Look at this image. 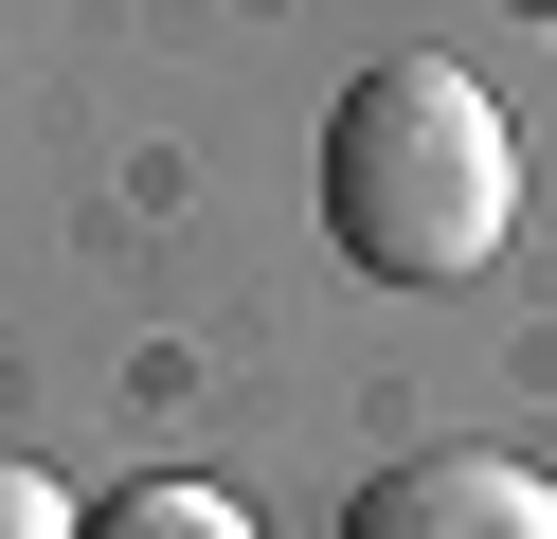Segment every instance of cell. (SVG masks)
Wrapping results in <instances>:
<instances>
[{
  "label": "cell",
  "mask_w": 557,
  "mask_h": 539,
  "mask_svg": "<svg viewBox=\"0 0 557 539\" xmlns=\"http://www.w3.org/2000/svg\"><path fill=\"white\" fill-rule=\"evenodd\" d=\"M540 19H557V0H540Z\"/></svg>",
  "instance_id": "5b68a950"
},
{
  "label": "cell",
  "mask_w": 557,
  "mask_h": 539,
  "mask_svg": "<svg viewBox=\"0 0 557 539\" xmlns=\"http://www.w3.org/2000/svg\"><path fill=\"white\" fill-rule=\"evenodd\" d=\"M504 216H521V144H504V108H485L449 54H377L360 90L324 108V234L360 252L377 287L485 270Z\"/></svg>",
  "instance_id": "6da1fadb"
},
{
  "label": "cell",
  "mask_w": 557,
  "mask_h": 539,
  "mask_svg": "<svg viewBox=\"0 0 557 539\" xmlns=\"http://www.w3.org/2000/svg\"><path fill=\"white\" fill-rule=\"evenodd\" d=\"M342 539H557V486L521 450H413L360 486V522Z\"/></svg>",
  "instance_id": "7a4b0ae2"
},
{
  "label": "cell",
  "mask_w": 557,
  "mask_h": 539,
  "mask_svg": "<svg viewBox=\"0 0 557 539\" xmlns=\"http://www.w3.org/2000/svg\"><path fill=\"white\" fill-rule=\"evenodd\" d=\"M73 539H252V503L234 486H126V503H90Z\"/></svg>",
  "instance_id": "3957f363"
},
{
  "label": "cell",
  "mask_w": 557,
  "mask_h": 539,
  "mask_svg": "<svg viewBox=\"0 0 557 539\" xmlns=\"http://www.w3.org/2000/svg\"><path fill=\"white\" fill-rule=\"evenodd\" d=\"M73 522H90V503L54 486V467H18V450H0V539H73Z\"/></svg>",
  "instance_id": "277c9868"
}]
</instances>
